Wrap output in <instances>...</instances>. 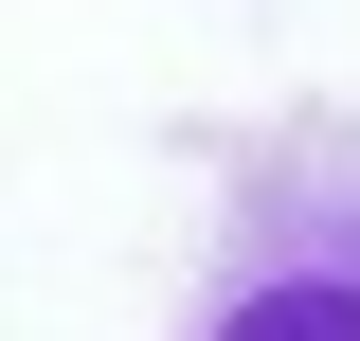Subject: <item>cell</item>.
<instances>
[{
	"label": "cell",
	"instance_id": "6da1fadb",
	"mask_svg": "<svg viewBox=\"0 0 360 341\" xmlns=\"http://www.w3.org/2000/svg\"><path fill=\"white\" fill-rule=\"evenodd\" d=\"M162 341H360V108H288L217 180V252Z\"/></svg>",
	"mask_w": 360,
	"mask_h": 341
}]
</instances>
